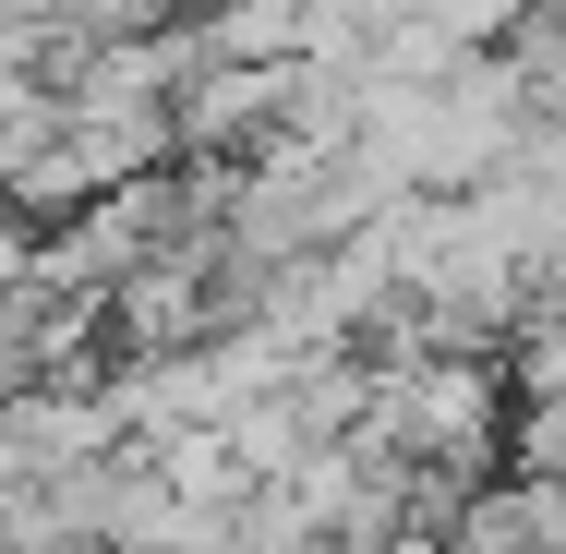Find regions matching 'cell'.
<instances>
[{"instance_id":"1","label":"cell","mask_w":566,"mask_h":554,"mask_svg":"<svg viewBox=\"0 0 566 554\" xmlns=\"http://www.w3.org/2000/svg\"><path fill=\"white\" fill-rule=\"evenodd\" d=\"M531 0H422V24L447 36V49H470V36H494V24H518Z\"/></svg>"}]
</instances>
